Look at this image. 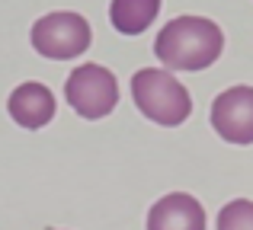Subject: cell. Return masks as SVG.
<instances>
[{"instance_id": "obj_1", "label": "cell", "mask_w": 253, "mask_h": 230, "mask_svg": "<svg viewBox=\"0 0 253 230\" xmlns=\"http://www.w3.org/2000/svg\"><path fill=\"white\" fill-rule=\"evenodd\" d=\"M224 35L205 16H176L157 32L154 55L170 70H205L221 58Z\"/></svg>"}, {"instance_id": "obj_2", "label": "cell", "mask_w": 253, "mask_h": 230, "mask_svg": "<svg viewBox=\"0 0 253 230\" xmlns=\"http://www.w3.org/2000/svg\"><path fill=\"white\" fill-rule=\"evenodd\" d=\"M131 96L135 106L141 109L144 118L164 125V128H176L183 125L192 112V99L186 93V87L161 67H144L131 77Z\"/></svg>"}, {"instance_id": "obj_3", "label": "cell", "mask_w": 253, "mask_h": 230, "mask_svg": "<svg viewBox=\"0 0 253 230\" xmlns=\"http://www.w3.org/2000/svg\"><path fill=\"white\" fill-rule=\"evenodd\" d=\"M64 96L81 118L96 122L119 106V80L103 64H81L71 70L68 83H64Z\"/></svg>"}, {"instance_id": "obj_4", "label": "cell", "mask_w": 253, "mask_h": 230, "mask_svg": "<svg viewBox=\"0 0 253 230\" xmlns=\"http://www.w3.org/2000/svg\"><path fill=\"white\" fill-rule=\"evenodd\" d=\"M32 48L51 61L77 58L90 48V23L81 13L71 10L48 13V16L36 19V26H32Z\"/></svg>"}, {"instance_id": "obj_5", "label": "cell", "mask_w": 253, "mask_h": 230, "mask_svg": "<svg viewBox=\"0 0 253 230\" xmlns=\"http://www.w3.org/2000/svg\"><path fill=\"white\" fill-rule=\"evenodd\" d=\"M211 128L228 144H253V87H231L211 102Z\"/></svg>"}, {"instance_id": "obj_6", "label": "cell", "mask_w": 253, "mask_h": 230, "mask_svg": "<svg viewBox=\"0 0 253 230\" xmlns=\"http://www.w3.org/2000/svg\"><path fill=\"white\" fill-rule=\"evenodd\" d=\"M6 112L19 128L39 131L55 118V96H51V90L45 83H36V80L19 83L6 99Z\"/></svg>"}, {"instance_id": "obj_7", "label": "cell", "mask_w": 253, "mask_h": 230, "mask_svg": "<svg viewBox=\"0 0 253 230\" xmlns=\"http://www.w3.org/2000/svg\"><path fill=\"white\" fill-rule=\"evenodd\" d=\"M148 230H205V208L189 192H170L148 211Z\"/></svg>"}, {"instance_id": "obj_8", "label": "cell", "mask_w": 253, "mask_h": 230, "mask_svg": "<svg viewBox=\"0 0 253 230\" xmlns=\"http://www.w3.org/2000/svg\"><path fill=\"white\" fill-rule=\"evenodd\" d=\"M161 0H112L109 3V19L122 35H138L157 19Z\"/></svg>"}, {"instance_id": "obj_9", "label": "cell", "mask_w": 253, "mask_h": 230, "mask_svg": "<svg viewBox=\"0 0 253 230\" xmlns=\"http://www.w3.org/2000/svg\"><path fill=\"white\" fill-rule=\"evenodd\" d=\"M218 230H253V201L234 198L218 211Z\"/></svg>"}]
</instances>
